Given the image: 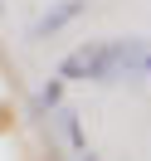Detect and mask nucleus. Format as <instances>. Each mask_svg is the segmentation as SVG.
Instances as JSON below:
<instances>
[{
  "label": "nucleus",
  "mask_w": 151,
  "mask_h": 161,
  "mask_svg": "<svg viewBox=\"0 0 151 161\" xmlns=\"http://www.w3.org/2000/svg\"><path fill=\"white\" fill-rule=\"evenodd\" d=\"M127 59H132V44H78L59 64V78L63 83H107Z\"/></svg>",
  "instance_id": "nucleus-1"
},
{
  "label": "nucleus",
  "mask_w": 151,
  "mask_h": 161,
  "mask_svg": "<svg viewBox=\"0 0 151 161\" xmlns=\"http://www.w3.org/2000/svg\"><path fill=\"white\" fill-rule=\"evenodd\" d=\"M59 98H63V78H59V83H49V88L39 93V103H44V108H59Z\"/></svg>",
  "instance_id": "nucleus-3"
},
{
  "label": "nucleus",
  "mask_w": 151,
  "mask_h": 161,
  "mask_svg": "<svg viewBox=\"0 0 151 161\" xmlns=\"http://www.w3.org/2000/svg\"><path fill=\"white\" fill-rule=\"evenodd\" d=\"M141 64H146V73H151V54H146V59H141Z\"/></svg>",
  "instance_id": "nucleus-4"
},
{
  "label": "nucleus",
  "mask_w": 151,
  "mask_h": 161,
  "mask_svg": "<svg viewBox=\"0 0 151 161\" xmlns=\"http://www.w3.org/2000/svg\"><path fill=\"white\" fill-rule=\"evenodd\" d=\"M83 10H88V0H63V5H54V10L44 15L39 25H34V34H39V39H44V34H59L63 25H68V20H78Z\"/></svg>",
  "instance_id": "nucleus-2"
}]
</instances>
